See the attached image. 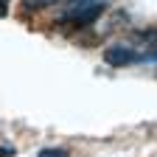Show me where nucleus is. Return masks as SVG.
<instances>
[{
    "instance_id": "nucleus-4",
    "label": "nucleus",
    "mask_w": 157,
    "mask_h": 157,
    "mask_svg": "<svg viewBox=\"0 0 157 157\" xmlns=\"http://www.w3.org/2000/svg\"><path fill=\"white\" fill-rule=\"evenodd\" d=\"M9 154H11V146H6V149L0 146V157H9Z\"/></svg>"
},
{
    "instance_id": "nucleus-3",
    "label": "nucleus",
    "mask_w": 157,
    "mask_h": 157,
    "mask_svg": "<svg viewBox=\"0 0 157 157\" xmlns=\"http://www.w3.org/2000/svg\"><path fill=\"white\" fill-rule=\"evenodd\" d=\"M39 157H70L65 149H42L39 151Z\"/></svg>"
},
{
    "instance_id": "nucleus-2",
    "label": "nucleus",
    "mask_w": 157,
    "mask_h": 157,
    "mask_svg": "<svg viewBox=\"0 0 157 157\" xmlns=\"http://www.w3.org/2000/svg\"><path fill=\"white\" fill-rule=\"evenodd\" d=\"M140 53L137 51H132L129 45H109L107 51H104V62L109 65V67H126V65H135V62H140Z\"/></svg>"
},
{
    "instance_id": "nucleus-5",
    "label": "nucleus",
    "mask_w": 157,
    "mask_h": 157,
    "mask_svg": "<svg viewBox=\"0 0 157 157\" xmlns=\"http://www.w3.org/2000/svg\"><path fill=\"white\" fill-rule=\"evenodd\" d=\"M6 14V0H0V17Z\"/></svg>"
},
{
    "instance_id": "nucleus-1",
    "label": "nucleus",
    "mask_w": 157,
    "mask_h": 157,
    "mask_svg": "<svg viewBox=\"0 0 157 157\" xmlns=\"http://www.w3.org/2000/svg\"><path fill=\"white\" fill-rule=\"evenodd\" d=\"M107 9V0H73L70 9L65 11L62 23H73V25H90L95 23L101 11Z\"/></svg>"
}]
</instances>
